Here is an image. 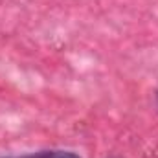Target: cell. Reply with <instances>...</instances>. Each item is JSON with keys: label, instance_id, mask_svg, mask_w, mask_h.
I'll use <instances>...</instances> for the list:
<instances>
[{"label": "cell", "instance_id": "1", "mask_svg": "<svg viewBox=\"0 0 158 158\" xmlns=\"http://www.w3.org/2000/svg\"><path fill=\"white\" fill-rule=\"evenodd\" d=\"M4 158H81L72 151H61V149H48V151H37L22 156H4Z\"/></svg>", "mask_w": 158, "mask_h": 158}, {"label": "cell", "instance_id": "2", "mask_svg": "<svg viewBox=\"0 0 158 158\" xmlns=\"http://www.w3.org/2000/svg\"><path fill=\"white\" fill-rule=\"evenodd\" d=\"M156 103H158V94H156Z\"/></svg>", "mask_w": 158, "mask_h": 158}]
</instances>
